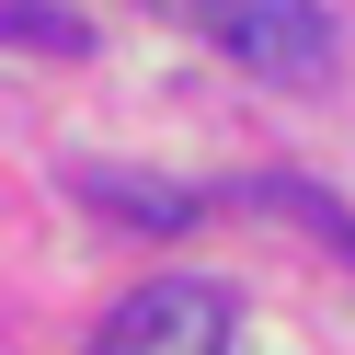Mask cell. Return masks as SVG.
<instances>
[{
    "label": "cell",
    "instance_id": "7a4b0ae2",
    "mask_svg": "<svg viewBox=\"0 0 355 355\" xmlns=\"http://www.w3.org/2000/svg\"><path fill=\"white\" fill-rule=\"evenodd\" d=\"M218 46L263 80H321L332 69V24L309 0H218Z\"/></svg>",
    "mask_w": 355,
    "mask_h": 355
},
{
    "label": "cell",
    "instance_id": "6da1fadb",
    "mask_svg": "<svg viewBox=\"0 0 355 355\" xmlns=\"http://www.w3.org/2000/svg\"><path fill=\"white\" fill-rule=\"evenodd\" d=\"M230 332H241L230 286H207V275H161V286H138V298L103 321V355H230Z\"/></svg>",
    "mask_w": 355,
    "mask_h": 355
},
{
    "label": "cell",
    "instance_id": "5b68a950",
    "mask_svg": "<svg viewBox=\"0 0 355 355\" xmlns=\"http://www.w3.org/2000/svg\"><path fill=\"white\" fill-rule=\"evenodd\" d=\"M0 46H46V58H80V46H92V24H80V12H58V0H0Z\"/></svg>",
    "mask_w": 355,
    "mask_h": 355
},
{
    "label": "cell",
    "instance_id": "277c9868",
    "mask_svg": "<svg viewBox=\"0 0 355 355\" xmlns=\"http://www.w3.org/2000/svg\"><path fill=\"white\" fill-rule=\"evenodd\" d=\"M241 195H263V207H275V218H298V230H321V241H332V252H344V263H355V218H344V207H332V195H321V184H286V172H263V184H241Z\"/></svg>",
    "mask_w": 355,
    "mask_h": 355
},
{
    "label": "cell",
    "instance_id": "3957f363",
    "mask_svg": "<svg viewBox=\"0 0 355 355\" xmlns=\"http://www.w3.org/2000/svg\"><path fill=\"white\" fill-rule=\"evenodd\" d=\"M92 207L103 218H138V230H195L207 195H195V184H161V172H92Z\"/></svg>",
    "mask_w": 355,
    "mask_h": 355
}]
</instances>
